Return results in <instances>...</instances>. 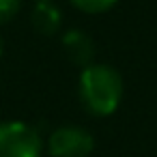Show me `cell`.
Here are the masks:
<instances>
[{"label": "cell", "mask_w": 157, "mask_h": 157, "mask_svg": "<svg viewBox=\"0 0 157 157\" xmlns=\"http://www.w3.org/2000/svg\"><path fill=\"white\" fill-rule=\"evenodd\" d=\"M93 148V133L78 125H63L54 129L48 138V153L52 157H88Z\"/></svg>", "instance_id": "3957f363"}, {"label": "cell", "mask_w": 157, "mask_h": 157, "mask_svg": "<svg viewBox=\"0 0 157 157\" xmlns=\"http://www.w3.org/2000/svg\"><path fill=\"white\" fill-rule=\"evenodd\" d=\"M30 24L39 35L52 37L60 30L63 26V15L60 9L56 5H52V0H43V2H37L33 13H30Z\"/></svg>", "instance_id": "5b68a950"}, {"label": "cell", "mask_w": 157, "mask_h": 157, "mask_svg": "<svg viewBox=\"0 0 157 157\" xmlns=\"http://www.w3.org/2000/svg\"><path fill=\"white\" fill-rule=\"evenodd\" d=\"M37 2H43V0H37Z\"/></svg>", "instance_id": "9c48e42d"}, {"label": "cell", "mask_w": 157, "mask_h": 157, "mask_svg": "<svg viewBox=\"0 0 157 157\" xmlns=\"http://www.w3.org/2000/svg\"><path fill=\"white\" fill-rule=\"evenodd\" d=\"M69 2L82 11V13H90V15H97V13H105L110 11L118 0H69Z\"/></svg>", "instance_id": "8992f818"}, {"label": "cell", "mask_w": 157, "mask_h": 157, "mask_svg": "<svg viewBox=\"0 0 157 157\" xmlns=\"http://www.w3.org/2000/svg\"><path fill=\"white\" fill-rule=\"evenodd\" d=\"M43 140L24 121L0 123V157H41Z\"/></svg>", "instance_id": "7a4b0ae2"}, {"label": "cell", "mask_w": 157, "mask_h": 157, "mask_svg": "<svg viewBox=\"0 0 157 157\" xmlns=\"http://www.w3.org/2000/svg\"><path fill=\"white\" fill-rule=\"evenodd\" d=\"M78 95L84 110L93 116H110L116 112L123 99L121 73L101 63H93L82 69L78 82Z\"/></svg>", "instance_id": "6da1fadb"}, {"label": "cell", "mask_w": 157, "mask_h": 157, "mask_svg": "<svg viewBox=\"0 0 157 157\" xmlns=\"http://www.w3.org/2000/svg\"><path fill=\"white\" fill-rule=\"evenodd\" d=\"M0 56H2V39H0Z\"/></svg>", "instance_id": "ba28073f"}, {"label": "cell", "mask_w": 157, "mask_h": 157, "mask_svg": "<svg viewBox=\"0 0 157 157\" xmlns=\"http://www.w3.org/2000/svg\"><path fill=\"white\" fill-rule=\"evenodd\" d=\"M63 50H65V54H67V58L73 63V65H78V67H88V65H93V58H95V43H93V39L86 35V33H82V30H69V33H65L63 35Z\"/></svg>", "instance_id": "277c9868"}, {"label": "cell", "mask_w": 157, "mask_h": 157, "mask_svg": "<svg viewBox=\"0 0 157 157\" xmlns=\"http://www.w3.org/2000/svg\"><path fill=\"white\" fill-rule=\"evenodd\" d=\"M22 7V0H0V24L11 22Z\"/></svg>", "instance_id": "52a82bcc"}]
</instances>
